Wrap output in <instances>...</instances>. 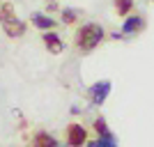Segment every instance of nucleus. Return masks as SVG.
Returning a JSON list of instances; mask_svg holds the SVG:
<instances>
[{
	"mask_svg": "<svg viewBox=\"0 0 154 147\" xmlns=\"http://www.w3.org/2000/svg\"><path fill=\"white\" fill-rule=\"evenodd\" d=\"M101 39H103V28L99 23H85L76 32V46L83 53H90L92 48H97Z\"/></svg>",
	"mask_w": 154,
	"mask_h": 147,
	"instance_id": "nucleus-1",
	"label": "nucleus"
},
{
	"mask_svg": "<svg viewBox=\"0 0 154 147\" xmlns=\"http://www.w3.org/2000/svg\"><path fill=\"white\" fill-rule=\"evenodd\" d=\"M108 94H110V81H99V83L90 85V90H88V96L94 106H101L108 99Z\"/></svg>",
	"mask_w": 154,
	"mask_h": 147,
	"instance_id": "nucleus-2",
	"label": "nucleus"
},
{
	"mask_svg": "<svg viewBox=\"0 0 154 147\" xmlns=\"http://www.w3.org/2000/svg\"><path fill=\"white\" fill-rule=\"evenodd\" d=\"M88 140V131L81 124H69L67 127V145L69 147H81Z\"/></svg>",
	"mask_w": 154,
	"mask_h": 147,
	"instance_id": "nucleus-3",
	"label": "nucleus"
},
{
	"mask_svg": "<svg viewBox=\"0 0 154 147\" xmlns=\"http://www.w3.org/2000/svg\"><path fill=\"white\" fill-rule=\"evenodd\" d=\"M145 28V19L143 16H127L122 23V35H136V32H140Z\"/></svg>",
	"mask_w": 154,
	"mask_h": 147,
	"instance_id": "nucleus-4",
	"label": "nucleus"
},
{
	"mask_svg": "<svg viewBox=\"0 0 154 147\" xmlns=\"http://www.w3.org/2000/svg\"><path fill=\"white\" fill-rule=\"evenodd\" d=\"M2 30L7 32V37L16 39V37H23V32H26V26H23L19 19H14V21H7V23H2Z\"/></svg>",
	"mask_w": 154,
	"mask_h": 147,
	"instance_id": "nucleus-5",
	"label": "nucleus"
},
{
	"mask_svg": "<svg viewBox=\"0 0 154 147\" xmlns=\"http://www.w3.org/2000/svg\"><path fill=\"white\" fill-rule=\"evenodd\" d=\"M42 39H44V46H46V48H48L51 53H62L64 44H62V39H60L55 32H46Z\"/></svg>",
	"mask_w": 154,
	"mask_h": 147,
	"instance_id": "nucleus-6",
	"label": "nucleus"
},
{
	"mask_svg": "<svg viewBox=\"0 0 154 147\" xmlns=\"http://www.w3.org/2000/svg\"><path fill=\"white\" fill-rule=\"evenodd\" d=\"M32 147H58V140H55L51 133L39 131V133H35V138H32Z\"/></svg>",
	"mask_w": 154,
	"mask_h": 147,
	"instance_id": "nucleus-7",
	"label": "nucleus"
},
{
	"mask_svg": "<svg viewBox=\"0 0 154 147\" xmlns=\"http://www.w3.org/2000/svg\"><path fill=\"white\" fill-rule=\"evenodd\" d=\"M32 23H35V28H42V30L55 28V19L46 16V14H32Z\"/></svg>",
	"mask_w": 154,
	"mask_h": 147,
	"instance_id": "nucleus-8",
	"label": "nucleus"
},
{
	"mask_svg": "<svg viewBox=\"0 0 154 147\" xmlns=\"http://www.w3.org/2000/svg\"><path fill=\"white\" fill-rule=\"evenodd\" d=\"M131 9H134V0H115V12L120 16H127Z\"/></svg>",
	"mask_w": 154,
	"mask_h": 147,
	"instance_id": "nucleus-9",
	"label": "nucleus"
},
{
	"mask_svg": "<svg viewBox=\"0 0 154 147\" xmlns=\"http://www.w3.org/2000/svg\"><path fill=\"white\" fill-rule=\"evenodd\" d=\"M16 16H14V5L12 2H5V5L0 7V21L2 23H7V21H14Z\"/></svg>",
	"mask_w": 154,
	"mask_h": 147,
	"instance_id": "nucleus-10",
	"label": "nucleus"
},
{
	"mask_svg": "<svg viewBox=\"0 0 154 147\" xmlns=\"http://www.w3.org/2000/svg\"><path fill=\"white\" fill-rule=\"evenodd\" d=\"M94 131L101 136V138H110L108 124H106V120H103V117H97V120H94Z\"/></svg>",
	"mask_w": 154,
	"mask_h": 147,
	"instance_id": "nucleus-11",
	"label": "nucleus"
},
{
	"mask_svg": "<svg viewBox=\"0 0 154 147\" xmlns=\"http://www.w3.org/2000/svg\"><path fill=\"white\" fill-rule=\"evenodd\" d=\"M88 147H117L115 140H113V136L110 138H99V140H90Z\"/></svg>",
	"mask_w": 154,
	"mask_h": 147,
	"instance_id": "nucleus-12",
	"label": "nucleus"
},
{
	"mask_svg": "<svg viewBox=\"0 0 154 147\" xmlns=\"http://www.w3.org/2000/svg\"><path fill=\"white\" fill-rule=\"evenodd\" d=\"M62 21L64 23H74L76 21V12L74 9H62Z\"/></svg>",
	"mask_w": 154,
	"mask_h": 147,
	"instance_id": "nucleus-13",
	"label": "nucleus"
},
{
	"mask_svg": "<svg viewBox=\"0 0 154 147\" xmlns=\"http://www.w3.org/2000/svg\"><path fill=\"white\" fill-rule=\"evenodd\" d=\"M53 2H55V0H53Z\"/></svg>",
	"mask_w": 154,
	"mask_h": 147,
	"instance_id": "nucleus-14",
	"label": "nucleus"
}]
</instances>
